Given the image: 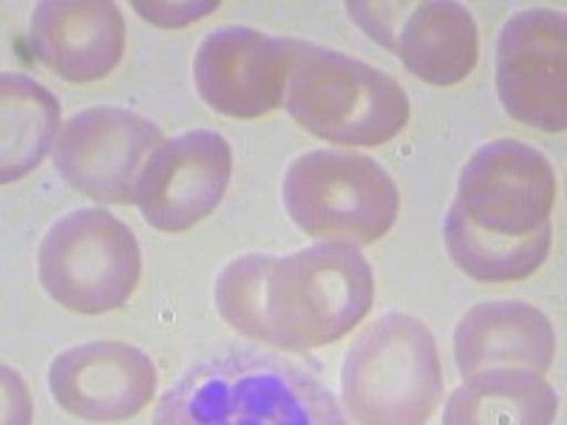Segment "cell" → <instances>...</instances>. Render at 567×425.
I'll return each mask as SVG.
<instances>
[{
  "label": "cell",
  "mask_w": 567,
  "mask_h": 425,
  "mask_svg": "<svg viewBox=\"0 0 567 425\" xmlns=\"http://www.w3.org/2000/svg\"><path fill=\"white\" fill-rule=\"evenodd\" d=\"M221 321L272 349L327 346L369 315L374 278L367 258L347 241H321L290 256L250 252L216 278Z\"/></svg>",
  "instance_id": "6da1fadb"
},
{
  "label": "cell",
  "mask_w": 567,
  "mask_h": 425,
  "mask_svg": "<svg viewBox=\"0 0 567 425\" xmlns=\"http://www.w3.org/2000/svg\"><path fill=\"white\" fill-rule=\"evenodd\" d=\"M554 201L556 174L539 151L516 139L488 142L460 174L443 221L445 250L474 281H523L550 252Z\"/></svg>",
  "instance_id": "7a4b0ae2"
},
{
  "label": "cell",
  "mask_w": 567,
  "mask_h": 425,
  "mask_svg": "<svg viewBox=\"0 0 567 425\" xmlns=\"http://www.w3.org/2000/svg\"><path fill=\"white\" fill-rule=\"evenodd\" d=\"M159 425H341L338 400L284 357L233 352L196 363L156 406Z\"/></svg>",
  "instance_id": "3957f363"
},
{
  "label": "cell",
  "mask_w": 567,
  "mask_h": 425,
  "mask_svg": "<svg viewBox=\"0 0 567 425\" xmlns=\"http://www.w3.org/2000/svg\"><path fill=\"white\" fill-rule=\"evenodd\" d=\"M284 105L312 136L332 145L374 148L406 128L403 85L358 58L298 40Z\"/></svg>",
  "instance_id": "277c9868"
},
{
  "label": "cell",
  "mask_w": 567,
  "mask_h": 425,
  "mask_svg": "<svg viewBox=\"0 0 567 425\" xmlns=\"http://www.w3.org/2000/svg\"><path fill=\"white\" fill-rule=\"evenodd\" d=\"M341 394L354 423H425L443 400V366L429 326L389 312L363 329L343 357Z\"/></svg>",
  "instance_id": "5b68a950"
},
{
  "label": "cell",
  "mask_w": 567,
  "mask_h": 425,
  "mask_svg": "<svg viewBox=\"0 0 567 425\" xmlns=\"http://www.w3.org/2000/svg\"><path fill=\"white\" fill-rule=\"evenodd\" d=\"M281 199L298 230L363 247L398 221L400 194L374 159L352 151H310L284 174Z\"/></svg>",
  "instance_id": "8992f818"
},
{
  "label": "cell",
  "mask_w": 567,
  "mask_h": 425,
  "mask_svg": "<svg viewBox=\"0 0 567 425\" xmlns=\"http://www.w3.org/2000/svg\"><path fill=\"white\" fill-rule=\"evenodd\" d=\"M142 252L125 221L97 207L71 210L45 232L38 270L65 310L100 315L125 307L136 290Z\"/></svg>",
  "instance_id": "52a82bcc"
},
{
  "label": "cell",
  "mask_w": 567,
  "mask_h": 425,
  "mask_svg": "<svg viewBox=\"0 0 567 425\" xmlns=\"http://www.w3.org/2000/svg\"><path fill=\"white\" fill-rule=\"evenodd\" d=\"M165 136L134 111L100 105L80 111L54 142V168L74 190L100 205H131L148 156Z\"/></svg>",
  "instance_id": "ba28073f"
},
{
  "label": "cell",
  "mask_w": 567,
  "mask_h": 425,
  "mask_svg": "<svg viewBox=\"0 0 567 425\" xmlns=\"http://www.w3.org/2000/svg\"><path fill=\"white\" fill-rule=\"evenodd\" d=\"M496 94L516 123L545 134L567 128V18L528 9L496 40Z\"/></svg>",
  "instance_id": "9c48e42d"
},
{
  "label": "cell",
  "mask_w": 567,
  "mask_h": 425,
  "mask_svg": "<svg viewBox=\"0 0 567 425\" xmlns=\"http://www.w3.org/2000/svg\"><path fill=\"white\" fill-rule=\"evenodd\" d=\"M347 9L369 38L392 49L423 83H463L477 65V23L463 3H347Z\"/></svg>",
  "instance_id": "30bf717a"
},
{
  "label": "cell",
  "mask_w": 567,
  "mask_h": 425,
  "mask_svg": "<svg viewBox=\"0 0 567 425\" xmlns=\"http://www.w3.org/2000/svg\"><path fill=\"white\" fill-rule=\"evenodd\" d=\"M233 151L216 131H187L162 142L136 182L142 219L162 232H185L207 219L230 185Z\"/></svg>",
  "instance_id": "8fae6325"
},
{
  "label": "cell",
  "mask_w": 567,
  "mask_h": 425,
  "mask_svg": "<svg viewBox=\"0 0 567 425\" xmlns=\"http://www.w3.org/2000/svg\"><path fill=\"white\" fill-rule=\"evenodd\" d=\"M298 40L250 27H225L202 40L194 60L199 97L225 116L256 120L287 97Z\"/></svg>",
  "instance_id": "7c38bea8"
},
{
  "label": "cell",
  "mask_w": 567,
  "mask_h": 425,
  "mask_svg": "<svg viewBox=\"0 0 567 425\" xmlns=\"http://www.w3.org/2000/svg\"><path fill=\"white\" fill-rule=\"evenodd\" d=\"M49 388L71 417L123 423L151 403L156 369L148 354L131 343L94 341L54 357L49 366Z\"/></svg>",
  "instance_id": "4fadbf2b"
},
{
  "label": "cell",
  "mask_w": 567,
  "mask_h": 425,
  "mask_svg": "<svg viewBox=\"0 0 567 425\" xmlns=\"http://www.w3.org/2000/svg\"><path fill=\"white\" fill-rule=\"evenodd\" d=\"M32 49L65 83H94L123 60L125 18L109 0H43L32 12Z\"/></svg>",
  "instance_id": "5bb4252c"
},
{
  "label": "cell",
  "mask_w": 567,
  "mask_h": 425,
  "mask_svg": "<svg viewBox=\"0 0 567 425\" xmlns=\"http://www.w3.org/2000/svg\"><path fill=\"white\" fill-rule=\"evenodd\" d=\"M554 326L525 301L477 303L454 332V361L463 377L485 369L548 372L554 363Z\"/></svg>",
  "instance_id": "9a60e30c"
},
{
  "label": "cell",
  "mask_w": 567,
  "mask_h": 425,
  "mask_svg": "<svg viewBox=\"0 0 567 425\" xmlns=\"http://www.w3.org/2000/svg\"><path fill=\"white\" fill-rule=\"evenodd\" d=\"M559 412L554 386L528 369H485L465 377L443 412L445 425H548Z\"/></svg>",
  "instance_id": "2e32d148"
},
{
  "label": "cell",
  "mask_w": 567,
  "mask_h": 425,
  "mask_svg": "<svg viewBox=\"0 0 567 425\" xmlns=\"http://www.w3.org/2000/svg\"><path fill=\"white\" fill-rule=\"evenodd\" d=\"M0 108H3V134H0V179L3 185L32 174L45 154L54 148L60 128L58 100L23 74L0 77Z\"/></svg>",
  "instance_id": "e0dca14e"
}]
</instances>
